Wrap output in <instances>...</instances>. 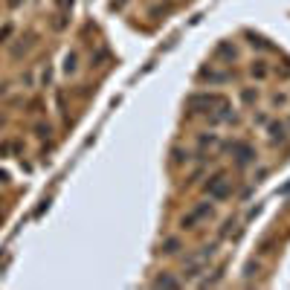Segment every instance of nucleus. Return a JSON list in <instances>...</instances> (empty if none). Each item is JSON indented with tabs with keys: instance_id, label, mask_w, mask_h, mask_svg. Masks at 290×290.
<instances>
[{
	"instance_id": "9b49d317",
	"label": "nucleus",
	"mask_w": 290,
	"mask_h": 290,
	"mask_svg": "<svg viewBox=\"0 0 290 290\" xmlns=\"http://www.w3.org/2000/svg\"><path fill=\"white\" fill-rule=\"evenodd\" d=\"M177 250H180V241H177V238H169L166 244H163V253H169V256H174Z\"/></svg>"
},
{
	"instance_id": "39448f33",
	"label": "nucleus",
	"mask_w": 290,
	"mask_h": 290,
	"mask_svg": "<svg viewBox=\"0 0 290 290\" xmlns=\"http://www.w3.org/2000/svg\"><path fill=\"white\" fill-rule=\"evenodd\" d=\"M200 79H206L209 85H223L232 79V73L229 70H200Z\"/></svg>"
},
{
	"instance_id": "f257e3e1",
	"label": "nucleus",
	"mask_w": 290,
	"mask_h": 290,
	"mask_svg": "<svg viewBox=\"0 0 290 290\" xmlns=\"http://www.w3.org/2000/svg\"><path fill=\"white\" fill-rule=\"evenodd\" d=\"M186 104L194 113H212V122L232 119V113H223V110H229V99L221 93H194V96H189Z\"/></svg>"
},
{
	"instance_id": "dca6fc26",
	"label": "nucleus",
	"mask_w": 290,
	"mask_h": 290,
	"mask_svg": "<svg viewBox=\"0 0 290 290\" xmlns=\"http://www.w3.org/2000/svg\"><path fill=\"white\" fill-rule=\"evenodd\" d=\"M9 32H12V23H6V26L0 29V41H6V38H9Z\"/></svg>"
},
{
	"instance_id": "20e7f679",
	"label": "nucleus",
	"mask_w": 290,
	"mask_h": 290,
	"mask_svg": "<svg viewBox=\"0 0 290 290\" xmlns=\"http://www.w3.org/2000/svg\"><path fill=\"white\" fill-rule=\"evenodd\" d=\"M206 218H212V206H209V203H197L192 212L183 215L180 226H183V229H194V226H197V223H203Z\"/></svg>"
},
{
	"instance_id": "6e6552de",
	"label": "nucleus",
	"mask_w": 290,
	"mask_h": 290,
	"mask_svg": "<svg viewBox=\"0 0 290 290\" xmlns=\"http://www.w3.org/2000/svg\"><path fill=\"white\" fill-rule=\"evenodd\" d=\"M154 288H180V282H177L174 276L163 273V276H157V279H154Z\"/></svg>"
},
{
	"instance_id": "9d476101",
	"label": "nucleus",
	"mask_w": 290,
	"mask_h": 290,
	"mask_svg": "<svg viewBox=\"0 0 290 290\" xmlns=\"http://www.w3.org/2000/svg\"><path fill=\"white\" fill-rule=\"evenodd\" d=\"M218 55H221V58H229V61H232V58H235V47L223 41V44H218Z\"/></svg>"
},
{
	"instance_id": "f8f14e48",
	"label": "nucleus",
	"mask_w": 290,
	"mask_h": 290,
	"mask_svg": "<svg viewBox=\"0 0 290 290\" xmlns=\"http://www.w3.org/2000/svg\"><path fill=\"white\" fill-rule=\"evenodd\" d=\"M64 26H67V15H64V12H58V15H55V20H52V29H55V32H61Z\"/></svg>"
},
{
	"instance_id": "1a4fd4ad",
	"label": "nucleus",
	"mask_w": 290,
	"mask_h": 290,
	"mask_svg": "<svg viewBox=\"0 0 290 290\" xmlns=\"http://www.w3.org/2000/svg\"><path fill=\"white\" fill-rule=\"evenodd\" d=\"M76 70H79V55H76V52H70L67 58H64V73H76Z\"/></svg>"
},
{
	"instance_id": "7ed1b4c3",
	"label": "nucleus",
	"mask_w": 290,
	"mask_h": 290,
	"mask_svg": "<svg viewBox=\"0 0 290 290\" xmlns=\"http://www.w3.org/2000/svg\"><path fill=\"white\" fill-rule=\"evenodd\" d=\"M206 194H209L212 200H226V197L232 194V180H229V174H226V171L212 174L209 183H206Z\"/></svg>"
},
{
	"instance_id": "2eb2a0df",
	"label": "nucleus",
	"mask_w": 290,
	"mask_h": 290,
	"mask_svg": "<svg viewBox=\"0 0 290 290\" xmlns=\"http://www.w3.org/2000/svg\"><path fill=\"white\" fill-rule=\"evenodd\" d=\"M258 93H253V90H244V102H256Z\"/></svg>"
},
{
	"instance_id": "4468645a",
	"label": "nucleus",
	"mask_w": 290,
	"mask_h": 290,
	"mask_svg": "<svg viewBox=\"0 0 290 290\" xmlns=\"http://www.w3.org/2000/svg\"><path fill=\"white\" fill-rule=\"evenodd\" d=\"M55 6H58L61 12H67V9H73V0H55Z\"/></svg>"
},
{
	"instance_id": "0eeeda50",
	"label": "nucleus",
	"mask_w": 290,
	"mask_h": 290,
	"mask_svg": "<svg viewBox=\"0 0 290 290\" xmlns=\"http://www.w3.org/2000/svg\"><path fill=\"white\" fill-rule=\"evenodd\" d=\"M270 139H273V142H285V139H288V128H285L282 122H273V125H270Z\"/></svg>"
},
{
	"instance_id": "f03ea898",
	"label": "nucleus",
	"mask_w": 290,
	"mask_h": 290,
	"mask_svg": "<svg viewBox=\"0 0 290 290\" xmlns=\"http://www.w3.org/2000/svg\"><path fill=\"white\" fill-rule=\"evenodd\" d=\"M215 253H218V247L215 244H209V247H203L200 253H194V256L186 258V267H183V276L186 279H194V276H200L206 270V264L215 258Z\"/></svg>"
},
{
	"instance_id": "f3484780",
	"label": "nucleus",
	"mask_w": 290,
	"mask_h": 290,
	"mask_svg": "<svg viewBox=\"0 0 290 290\" xmlns=\"http://www.w3.org/2000/svg\"><path fill=\"white\" fill-rule=\"evenodd\" d=\"M125 3H128V0H113V3H110V6H113V9H122V6H125Z\"/></svg>"
},
{
	"instance_id": "423d86ee",
	"label": "nucleus",
	"mask_w": 290,
	"mask_h": 290,
	"mask_svg": "<svg viewBox=\"0 0 290 290\" xmlns=\"http://www.w3.org/2000/svg\"><path fill=\"white\" fill-rule=\"evenodd\" d=\"M232 154H235V163H238L241 169L250 166V160H253V148L244 145V142H235V145H232Z\"/></svg>"
},
{
	"instance_id": "ddd939ff",
	"label": "nucleus",
	"mask_w": 290,
	"mask_h": 290,
	"mask_svg": "<svg viewBox=\"0 0 290 290\" xmlns=\"http://www.w3.org/2000/svg\"><path fill=\"white\" fill-rule=\"evenodd\" d=\"M250 73H253L256 79H267V67H264V61H256V64H253V70H250Z\"/></svg>"
}]
</instances>
